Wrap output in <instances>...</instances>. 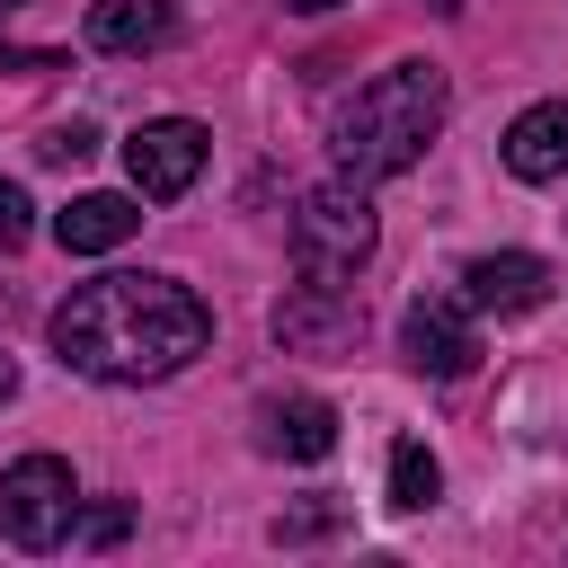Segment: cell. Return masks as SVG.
Returning a JSON list of instances; mask_svg holds the SVG:
<instances>
[{
  "instance_id": "d6986e66",
  "label": "cell",
  "mask_w": 568,
  "mask_h": 568,
  "mask_svg": "<svg viewBox=\"0 0 568 568\" xmlns=\"http://www.w3.org/2000/svg\"><path fill=\"white\" fill-rule=\"evenodd\" d=\"M426 9H444V18H453V9H462V0H426Z\"/></svg>"
},
{
  "instance_id": "5b68a950",
  "label": "cell",
  "mask_w": 568,
  "mask_h": 568,
  "mask_svg": "<svg viewBox=\"0 0 568 568\" xmlns=\"http://www.w3.org/2000/svg\"><path fill=\"white\" fill-rule=\"evenodd\" d=\"M275 346L284 355H355V337H364V302L346 293V284H320V275H302L284 302H275Z\"/></svg>"
},
{
  "instance_id": "277c9868",
  "label": "cell",
  "mask_w": 568,
  "mask_h": 568,
  "mask_svg": "<svg viewBox=\"0 0 568 568\" xmlns=\"http://www.w3.org/2000/svg\"><path fill=\"white\" fill-rule=\"evenodd\" d=\"M71 515H80L71 462H53V453H18V462L0 470V541H18V550H53V541L71 532Z\"/></svg>"
},
{
  "instance_id": "44dd1931",
  "label": "cell",
  "mask_w": 568,
  "mask_h": 568,
  "mask_svg": "<svg viewBox=\"0 0 568 568\" xmlns=\"http://www.w3.org/2000/svg\"><path fill=\"white\" fill-rule=\"evenodd\" d=\"M0 9H18V0H0Z\"/></svg>"
},
{
  "instance_id": "ffe728a7",
  "label": "cell",
  "mask_w": 568,
  "mask_h": 568,
  "mask_svg": "<svg viewBox=\"0 0 568 568\" xmlns=\"http://www.w3.org/2000/svg\"><path fill=\"white\" fill-rule=\"evenodd\" d=\"M0 320H9V293H0Z\"/></svg>"
},
{
  "instance_id": "3957f363",
  "label": "cell",
  "mask_w": 568,
  "mask_h": 568,
  "mask_svg": "<svg viewBox=\"0 0 568 568\" xmlns=\"http://www.w3.org/2000/svg\"><path fill=\"white\" fill-rule=\"evenodd\" d=\"M364 257H373V204L355 186H311L293 204V266L320 284H346Z\"/></svg>"
},
{
  "instance_id": "ac0fdd59",
  "label": "cell",
  "mask_w": 568,
  "mask_h": 568,
  "mask_svg": "<svg viewBox=\"0 0 568 568\" xmlns=\"http://www.w3.org/2000/svg\"><path fill=\"white\" fill-rule=\"evenodd\" d=\"M0 399H18V364L9 355H0Z\"/></svg>"
},
{
  "instance_id": "5bb4252c",
  "label": "cell",
  "mask_w": 568,
  "mask_h": 568,
  "mask_svg": "<svg viewBox=\"0 0 568 568\" xmlns=\"http://www.w3.org/2000/svg\"><path fill=\"white\" fill-rule=\"evenodd\" d=\"M124 532H133V506H115V497H98V506L80 515V541H89V550H115Z\"/></svg>"
},
{
  "instance_id": "4fadbf2b",
  "label": "cell",
  "mask_w": 568,
  "mask_h": 568,
  "mask_svg": "<svg viewBox=\"0 0 568 568\" xmlns=\"http://www.w3.org/2000/svg\"><path fill=\"white\" fill-rule=\"evenodd\" d=\"M435 488H444L435 453H426L417 435H399V444H390V506H408V515H417V506H435Z\"/></svg>"
},
{
  "instance_id": "30bf717a",
  "label": "cell",
  "mask_w": 568,
  "mask_h": 568,
  "mask_svg": "<svg viewBox=\"0 0 568 568\" xmlns=\"http://www.w3.org/2000/svg\"><path fill=\"white\" fill-rule=\"evenodd\" d=\"M142 231V204L133 195H71L62 213H53V240L71 248V257H98V248H124Z\"/></svg>"
},
{
  "instance_id": "8992f818",
  "label": "cell",
  "mask_w": 568,
  "mask_h": 568,
  "mask_svg": "<svg viewBox=\"0 0 568 568\" xmlns=\"http://www.w3.org/2000/svg\"><path fill=\"white\" fill-rule=\"evenodd\" d=\"M204 151H213L204 124L160 115V124H133V142H124V178H133V195L169 204V195H186V186L204 178Z\"/></svg>"
},
{
  "instance_id": "8fae6325",
  "label": "cell",
  "mask_w": 568,
  "mask_h": 568,
  "mask_svg": "<svg viewBox=\"0 0 568 568\" xmlns=\"http://www.w3.org/2000/svg\"><path fill=\"white\" fill-rule=\"evenodd\" d=\"M169 36H178V0H98L89 9L98 53H160Z\"/></svg>"
},
{
  "instance_id": "9a60e30c",
  "label": "cell",
  "mask_w": 568,
  "mask_h": 568,
  "mask_svg": "<svg viewBox=\"0 0 568 568\" xmlns=\"http://www.w3.org/2000/svg\"><path fill=\"white\" fill-rule=\"evenodd\" d=\"M27 231H36V204L18 178H0V248H27Z\"/></svg>"
},
{
  "instance_id": "52a82bcc",
  "label": "cell",
  "mask_w": 568,
  "mask_h": 568,
  "mask_svg": "<svg viewBox=\"0 0 568 568\" xmlns=\"http://www.w3.org/2000/svg\"><path fill=\"white\" fill-rule=\"evenodd\" d=\"M399 355H408L417 373H435V382H462V373L479 364V337H470V320H462L444 293H426V302L399 311Z\"/></svg>"
},
{
  "instance_id": "ba28073f",
  "label": "cell",
  "mask_w": 568,
  "mask_h": 568,
  "mask_svg": "<svg viewBox=\"0 0 568 568\" xmlns=\"http://www.w3.org/2000/svg\"><path fill=\"white\" fill-rule=\"evenodd\" d=\"M462 302H470V311H497V320L541 311V302H550V266H541V257H524V248L470 257V266H462Z\"/></svg>"
},
{
  "instance_id": "2e32d148",
  "label": "cell",
  "mask_w": 568,
  "mask_h": 568,
  "mask_svg": "<svg viewBox=\"0 0 568 568\" xmlns=\"http://www.w3.org/2000/svg\"><path fill=\"white\" fill-rule=\"evenodd\" d=\"M36 151H44V160H53V169H80V160H89V151H98V133H89V124H53V133H44V142H36Z\"/></svg>"
},
{
  "instance_id": "6da1fadb",
  "label": "cell",
  "mask_w": 568,
  "mask_h": 568,
  "mask_svg": "<svg viewBox=\"0 0 568 568\" xmlns=\"http://www.w3.org/2000/svg\"><path fill=\"white\" fill-rule=\"evenodd\" d=\"M213 346V311L178 275H98L53 311V355L89 382H169Z\"/></svg>"
},
{
  "instance_id": "e0dca14e",
  "label": "cell",
  "mask_w": 568,
  "mask_h": 568,
  "mask_svg": "<svg viewBox=\"0 0 568 568\" xmlns=\"http://www.w3.org/2000/svg\"><path fill=\"white\" fill-rule=\"evenodd\" d=\"M284 9H302V18H328V9H337V0H284Z\"/></svg>"
},
{
  "instance_id": "9c48e42d",
  "label": "cell",
  "mask_w": 568,
  "mask_h": 568,
  "mask_svg": "<svg viewBox=\"0 0 568 568\" xmlns=\"http://www.w3.org/2000/svg\"><path fill=\"white\" fill-rule=\"evenodd\" d=\"M506 169H515L524 186L568 178V98H541V106H524V115L506 124Z\"/></svg>"
},
{
  "instance_id": "7c38bea8",
  "label": "cell",
  "mask_w": 568,
  "mask_h": 568,
  "mask_svg": "<svg viewBox=\"0 0 568 568\" xmlns=\"http://www.w3.org/2000/svg\"><path fill=\"white\" fill-rule=\"evenodd\" d=\"M266 453H284V462H328V453H337V408H328V399H266Z\"/></svg>"
},
{
  "instance_id": "7a4b0ae2",
  "label": "cell",
  "mask_w": 568,
  "mask_h": 568,
  "mask_svg": "<svg viewBox=\"0 0 568 568\" xmlns=\"http://www.w3.org/2000/svg\"><path fill=\"white\" fill-rule=\"evenodd\" d=\"M444 71L435 62H390V71H373L337 115H328V151H337V169L364 186V178H399V169H417V151L444 133Z\"/></svg>"
}]
</instances>
